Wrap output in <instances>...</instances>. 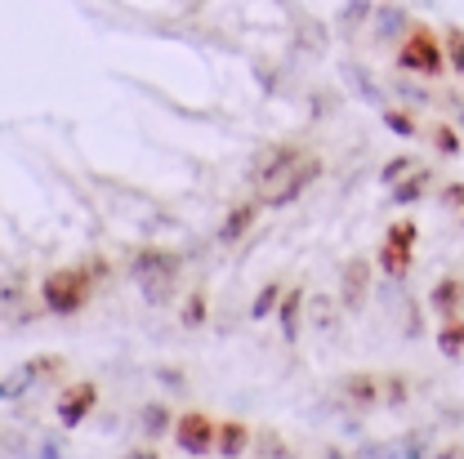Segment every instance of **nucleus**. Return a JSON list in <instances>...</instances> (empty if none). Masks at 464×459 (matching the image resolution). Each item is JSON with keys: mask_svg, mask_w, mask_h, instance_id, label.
Wrapping results in <instances>:
<instances>
[{"mask_svg": "<svg viewBox=\"0 0 464 459\" xmlns=\"http://www.w3.org/2000/svg\"><path fill=\"white\" fill-rule=\"evenodd\" d=\"M179 273H183V259H179L174 250H166V245H139V250L130 254V282L139 286V294H143L152 308H161L166 299H174Z\"/></svg>", "mask_w": 464, "mask_h": 459, "instance_id": "1", "label": "nucleus"}, {"mask_svg": "<svg viewBox=\"0 0 464 459\" xmlns=\"http://www.w3.org/2000/svg\"><path fill=\"white\" fill-rule=\"evenodd\" d=\"M94 286H99V282H94V273H90L85 263L54 268V273H45V282H41V308L54 312V317H76V312L90 308Z\"/></svg>", "mask_w": 464, "mask_h": 459, "instance_id": "2", "label": "nucleus"}, {"mask_svg": "<svg viewBox=\"0 0 464 459\" xmlns=\"http://www.w3.org/2000/svg\"><path fill=\"white\" fill-rule=\"evenodd\" d=\"M393 67L398 72H411V76H424V81H438L447 76V50H442V36L429 27V23H411V32L402 36L398 54H393Z\"/></svg>", "mask_w": 464, "mask_h": 459, "instance_id": "3", "label": "nucleus"}, {"mask_svg": "<svg viewBox=\"0 0 464 459\" xmlns=\"http://www.w3.org/2000/svg\"><path fill=\"white\" fill-rule=\"evenodd\" d=\"M63 370H67V361H63L58 352H41V357H32V361L5 370V375H0V402H23L27 393L54 384Z\"/></svg>", "mask_w": 464, "mask_h": 459, "instance_id": "4", "label": "nucleus"}, {"mask_svg": "<svg viewBox=\"0 0 464 459\" xmlns=\"http://www.w3.org/2000/svg\"><path fill=\"white\" fill-rule=\"evenodd\" d=\"M322 174H326V161L308 152V157H304V161H295V166H290V170L282 174L268 192H259L264 210H286V206H295V201H299V196H304V192H308V187L322 178Z\"/></svg>", "mask_w": 464, "mask_h": 459, "instance_id": "5", "label": "nucleus"}, {"mask_svg": "<svg viewBox=\"0 0 464 459\" xmlns=\"http://www.w3.org/2000/svg\"><path fill=\"white\" fill-rule=\"evenodd\" d=\"M371 290H375V259L371 254H348L344 263H340V290H335L348 317H362L366 312Z\"/></svg>", "mask_w": 464, "mask_h": 459, "instance_id": "6", "label": "nucleus"}, {"mask_svg": "<svg viewBox=\"0 0 464 459\" xmlns=\"http://www.w3.org/2000/svg\"><path fill=\"white\" fill-rule=\"evenodd\" d=\"M304 157H308L304 143H268V148L255 152V161H250V170H246V183H250L255 192H268V187H273L295 161H304Z\"/></svg>", "mask_w": 464, "mask_h": 459, "instance_id": "7", "label": "nucleus"}, {"mask_svg": "<svg viewBox=\"0 0 464 459\" xmlns=\"http://www.w3.org/2000/svg\"><path fill=\"white\" fill-rule=\"evenodd\" d=\"M215 433H219V419H215V415H206V410H183V415L174 419L170 437L183 455L201 459V455H215Z\"/></svg>", "mask_w": 464, "mask_h": 459, "instance_id": "8", "label": "nucleus"}, {"mask_svg": "<svg viewBox=\"0 0 464 459\" xmlns=\"http://www.w3.org/2000/svg\"><path fill=\"white\" fill-rule=\"evenodd\" d=\"M99 406V384L94 379H76V384H63L54 397V415L63 428H81Z\"/></svg>", "mask_w": 464, "mask_h": 459, "instance_id": "9", "label": "nucleus"}, {"mask_svg": "<svg viewBox=\"0 0 464 459\" xmlns=\"http://www.w3.org/2000/svg\"><path fill=\"white\" fill-rule=\"evenodd\" d=\"M335 397H340V406L357 410V415H366V410L384 406L380 375H375V370H348V375H340V379H335Z\"/></svg>", "mask_w": 464, "mask_h": 459, "instance_id": "10", "label": "nucleus"}, {"mask_svg": "<svg viewBox=\"0 0 464 459\" xmlns=\"http://www.w3.org/2000/svg\"><path fill=\"white\" fill-rule=\"evenodd\" d=\"M259 215H264V201H259V196L232 206L228 215H224V224H219V232H215V241H219V245H241V241L250 236V228L259 224Z\"/></svg>", "mask_w": 464, "mask_h": 459, "instance_id": "11", "label": "nucleus"}, {"mask_svg": "<svg viewBox=\"0 0 464 459\" xmlns=\"http://www.w3.org/2000/svg\"><path fill=\"white\" fill-rule=\"evenodd\" d=\"M411 14L402 5H375L371 14V32H375V45H402V36L411 32Z\"/></svg>", "mask_w": 464, "mask_h": 459, "instance_id": "12", "label": "nucleus"}, {"mask_svg": "<svg viewBox=\"0 0 464 459\" xmlns=\"http://www.w3.org/2000/svg\"><path fill=\"white\" fill-rule=\"evenodd\" d=\"M340 317H344L340 294H335V299H331V294H308V299H304V321H308L317 335H335V330H340Z\"/></svg>", "mask_w": 464, "mask_h": 459, "instance_id": "13", "label": "nucleus"}, {"mask_svg": "<svg viewBox=\"0 0 464 459\" xmlns=\"http://www.w3.org/2000/svg\"><path fill=\"white\" fill-rule=\"evenodd\" d=\"M250 442H255V428H250L246 419H219V433H215V455L241 459V455H250Z\"/></svg>", "mask_w": 464, "mask_h": 459, "instance_id": "14", "label": "nucleus"}, {"mask_svg": "<svg viewBox=\"0 0 464 459\" xmlns=\"http://www.w3.org/2000/svg\"><path fill=\"white\" fill-rule=\"evenodd\" d=\"M433 178H438V170H429V166H415V170L406 174L402 183H393V187H389V201H393L398 210H406V206H420V201L429 196Z\"/></svg>", "mask_w": 464, "mask_h": 459, "instance_id": "15", "label": "nucleus"}, {"mask_svg": "<svg viewBox=\"0 0 464 459\" xmlns=\"http://www.w3.org/2000/svg\"><path fill=\"white\" fill-rule=\"evenodd\" d=\"M304 299H308V294L295 286V290H286L282 303H277V330H282L286 344H299V335H304V326H308V321H304Z\"/></svg>", "mask_w": 464, "mask_h": 459, "instance_id": "16", "label": "nucleus"}, {"mask_svg": "<svg viewBox=\"0 0 464 459\" xmlns=\"http://www.w3.org/2000/svg\"><path fill=\"white\" fill-rule=\"evenodd\" d=\"M344 81L353 85V94H357L366 108H375V112H380V108H389V103H384V90H380V81L371 76V67H366V62L348 58L344 62Z\"/></svg>", "mask_w": 464, "mask_h": 459, "instance_id": "17", "label": "nucleus"}, {"mask_svg": "<svg viewBox=\"0 0 464 459\" xmlns=\"http://www.w3.org/2000/svg\"><path fill=\"white\" fill-rule=\"evenodd\" d=\"M375 263H380V273H384L389 282H406V277H411V263H415V245H402V241H389V236H384Z\"/></svg>", "mask_w": 464, "mask_h": 459, "instance_id": "18", "label": "nucleus"}, {"mask_svg": "<svg viewBox=\"0 0 464 459\" xmlns=\"http://www.w3.org/2000/svg\"><path fill=\"white\" fill-rule=\"evenodd\" d=\"M429 308L438 312V317H451V312H460L464 308V277H438L433 290H429Z\"/></svg>", "mask_w": 464, "mask_h": 459, "instance_id": "19", "label": "nucleus"}, {"mask_svg": "<svg viewBox=\"0 0 464 459\" xmlns=\"http://www.w3.org/2000/svg\"><path fill=\"white\" fill-rule=\"evenodd\" d=\"M174 415L166 402H143V410H139V433L148 437V442H161L166 433H174Z\"/></svg>", "mask_w": 464, "mask_h": 459, "instance_id": "20", "label": "nucleus"}, {"mask_svg": "<svg viewBox=\"0 0 464 459\" xmlns=\"http://www.w3.org/2000/svg\"><path fill=\"white\" fill-rule=\"evenodd\" d=\"M433 344H438V352H442L447 361H460L464 357V317L460 312H451V317H442V321H438Z\"/></svg>", "mask_w": 464, "mask_h": 459, "instance_id": "21", "label": "nucleus"}, {"mask_svg": "<svg viewBox=\"0 0 464 459\" xmlns=\"http://www.w3.org/2000/svg\"><path fill=\"white\" fill-rule=\"evenodd\" d=\"M206 321H210V290L192 286L188 299H183V308H179V326H183V330H201Z\"/></svg>", "mask_w": 464, "mask_h": 459, "instance_id": "22", "label": "nucleus"}, {"mask_svg": "<svg viewBox=\"0 0 464 459\" xmlns=\"http://www.w3.org/2000/svg\"><path fill=\"white\" fill-rule=\"evenodd\" d=\"M282 294H286V282H264L259 294L250 299V321H273V317H277Z\"/></svg>", "mask_w": 464, "mask_h": 459, "instance_id": "23", "label": "nucleus"}, {"mask_svg": "<svg viewBox=\"0 0 464 459\" xmlns=\"http://www.w3.org/2000/svg\"><path fill=\"white\" fill-rule=\"evenodd\" d=\"M371 14H375V0H348L344 9L335 14V27H340L344 36H357L362 23H371Z\"/></svg>", "mask_w": 464, "mask_h": 459, "instance_id": "24", "label": "nucleus"}, {"mask_svg": "<svg viewBox=\"0 0 464 459\" xmlns=\"http://www.w3.org/2000/svg\"><path fill=\"white\" fill-rule=\"evenodd\" d=\"M380 388H384V406L389 410H402L406 402H411V375H402V370H389V375H380Z\"/></svg>", "mask_w": 464, "mask_h": 459, "instance_id": "25", "label": "nucleus"}, {"mask_svg": "<svg viewBox=\"0 0 464 459\" xmlns=\"http://www.w3.org/2000/svg\"><path fill=\"white\" fill-rule=\"evenodd\" d=\"M429 143H433V152H442V157H460L464 152L460 129L447 125V120H433V125H429Z\"/></svg>", "mask_w": 464, "mask_h": 459, "instance_id": "26", "label": "nucleus"}, {"mask_svg": "<svg viewBox=\"0 0 464 459\" xmlns=\"http://www.w3.org/2000/svg\"><path fill=\"white\" fill-rule=\"evenodd\" d=\"M442 50H447L451 72H456V76H464V27H460V23H447V27H442Z\"/></svg>", "mask_w": 464, "mask_h": 459, "instance_id": "27", "label": "nucleus"}, {"mask_svg": "<svg viewBox=\"0 0 464 459\" xmlns=\"http://www.w3.org/2000/svg\"><path fill=\"white\" fill-rule=\"evenodd\" d=\"M393 90L402 94V99H406V103H411V108H429V103H433V94H429V90H420V85L411 81V72H398V81H393Z\"/></svg>", "mask_w": 464, "mask_h": 459, "instance_id": "28", "label": "nucleus"}, {"mask_svg": "<svg viewBox=\"0 0 464 459\" xmlns=\"http://www.w3.org/2000/svg\"><path fill=\"white\" fill-rule=\"evenodd\" d=\"M380 120H384L398 139H415V116L402 112V108H380Z\"/></svg>", "mask_w": 464, "mask_h": 459, "instance_id": "29", "label": "nucleus"}, {"mask_svg": "<svg viewBox=\"0 0 464 459\" xmlns=\"http://www.w3.org/2000/svg\"><path fill=\"white\" fill-rule=\"evenodd\" d=\"M415 170V157H393V161H384V166H380V183H384V187H393V183H402L406 174Z\"/></svg>", "mask_w": 464, "mask_h": 459, "instance_id": "30", "label": "nucleus"}, {"mask_svg": "<svg viewBox=\"0 0 464 459\" xmlns=\"http://www.w3.org/2000/svg\"><path fill=\"white\" fill-rule=\"evenodd\" d=\"M389 451H398V455H406V459H420V455H429V433H406V437H398Z\"/></svg>", "mask_w": 464, "mask_h": 459, "instance_id": "31", "label": "nucleus"}, {"mask_svg": "<svg viewBox=\"0 0 464 459\" xmlns=\"http://www.w3.org/2000/svg\"><path fill=\"white\" fill-rule=\"evenodd\" d=\"M389 241H402V245H420V224L415 219H393L389 228H384Z\"/></svg>", "mask_w": 464, "mask_h": 459, "instance_id": "32", "label": "nucleus"}, {"mask_svg": "<svg viewBox=\"0 0 464 459\" xmlns=\"http://www.w3.org/2000/svg\"><path fill=\"white\" fill-rule=\"evenodd\" d=\"M250 451H259V455H286V442H282L277 433H255Z\"/></svg>", "mask_w": 464, "mask_h": 459, "instance_id": "33", "label": "nucleus"}, {"mask_svg": "<svg viewBox=\"0 0 464 459\" xmlns=\"http://www.w3.org/2000/svg\"><path fill=\"white\" fill-rule=\"evenodd\" d=\"M157 379L170 388V393H188V375L179 366H157Z\"/></svg>", "mask_w": 464, "mask_h": 459, "instance_id": "34", "label": "nucleus"}, {"mask_svg": "<svg viewBox=\"0 0 464 459\" xmlns=\"http://www.w3.org/2000/svg\"><path fill=\"white\" fill-rule=\"evenodd\" d=\"M438 201H442V210H464V183H442Z\"/></svg>", "mask_w": 464, "mask_h": 459, "instance_id": "35", "label": "nucleus"}, {"mask_svg": "<svg viewBox=\"0 0 464 459\" xmlns=\"http://www.w3.org/2000/svg\"><path fill=\"white\" fill-rule=\"evenodd\" d=\"M402 335H406V339H420V335H424V317H420V308H415V303H411V308H406Z\"/></svg>", "mask_w": 464, "mask_h": 459, "instance_id": "36", "label": "nucleus"}, {"mask_svg": "<svg viewBox=\"0 0 464 459\" xmlns=\"http://www.w3.org/2000/svg\"><path fill=\"white\" fill-rule=\"evenodd\" d=\"M85 268H90V273H94V282H108V273H112V268H108V259H103V254H94V259H85Z\"/></svg>", "mask_w": 464, "mask_h": 459, "instance_id": "37", "label": "nucleus"}, {"mask_svg": "<svg viewBox=\"0 0 464 459\" xmlns=\"http://www.w3.org/2000/svg\"><path fill=\"white\" fill-rule=\"evenodd\" d=\"M58 451H63V442H58V437H45V442H41V455H50V459H54Z\"/></svg>", "mask_w": 464, "mask_h": 459, "instance_id": "38", "label": "nucleus"}, {"mask_svg": "<svg viewBox=\"0 0 464 459\" xmlns=\"http://www.w3.org/2000/svg\"><path fill=\"white\" fill-rule=\"evenodd\" d=\"M451 108H456V116H460V125H464V103L460 99H451Z\"/></svg>", "mask_w": 464, "mask_h": 459, "instance_id": "39", "label": "nucleus"}, {"mask_svg": "<svg viewBox=\"0 0 464 459\" xmlns=\"http://www.w3.org/2000/svg\"><path fill=\"white\" fill-rule=\"evenodd\" d=\"M460 232H464V210H460Z\"/></svg>", "mask_w": 464, "mask_h": 459, "instance_id": "40", "label": "nucleus"}]
</instances>
